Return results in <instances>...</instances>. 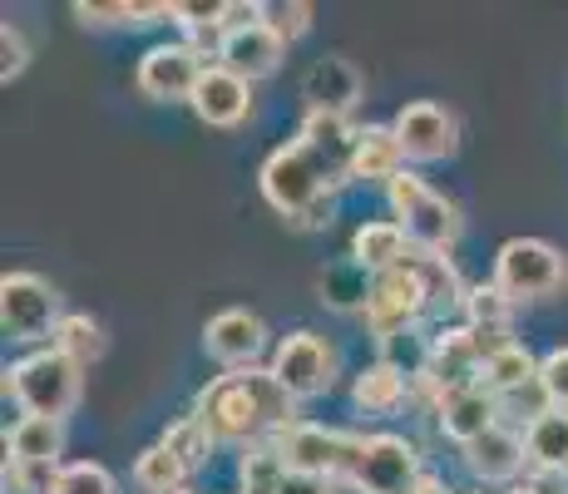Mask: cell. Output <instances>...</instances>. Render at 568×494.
Returning <instances> with one entry per match:
<instances>
[{"mask_svg":"<svg viewBox=\"0 0 568 494\" xmlns=\"http://www.w3.org/2000/svg\"><path fill=\"white\" fill-rule=\"evenodd\" d=\"M203 346L213 361H223L227 371H247L257 366L262 346H267V326H262L257 312H243V306H227L213 322L203 326Z\"/></svg>","mask_w":568,"mask_h":494,"instance_id":"obj_13","label":"cell"},{"mask_svg":"<svg viewBox=\"0 0 568 494\" xmlns=\"http://www.w3.org/2000/svg\"><path fill=\"white\" fill-rule=\"evenodd\" d=\"M207 54L193 50L189 40H179V46H154L139 60V94L144 99H159V104H169V99H193V90H199V80L207 74Z\"/></svg>","mask_w":568,"mask_h":494,"instance_id":"obj_11","label":"cell"},{"mask_svg":"<svg viewBox=\"0 0 568 494\" xmlns=\"http://www.w3.org/2000/svg\"><path fill=\"white\" fill-rule=\"evenodd\" d=\"M287 480V460L277 455V445H253L243 455V490L237 494H282Z\"/></svg>","mask_w":568,"mask_h":494,"instance_id":"obj_27","label":"cell"},{"mask_svg":"<svg viewBox=\"0 0 568 494\" xmlns=\"http://www.w3.org/2000/svg\"><path fill=\"white\" fill-rule=\"evenodd\" d=\"M282 494H332V480L297 475V470H287V480H282Z\"/></svg>","mask_w":568,"mask_h":494,"instance_id":"obj_36","label":"cell"},{"mask_svg":"<svg viewBox=\"0 0 568 494\" xmlns=\"http://www.w3.org/2000/svg\"><path fill=\"white\" fill-rule=\"evenodd\" d=\"M80 361H70L64 351H30L26 361H16V366L6 371V391L16 395L20 405H26V415H40V421H64V415L80 405Z\"/></svg>","mask_w":568,"mask_h":494,"instance_id":"obj_3","label":"cell"},{"mask_svg":"<svg viewBox=\"0 0 568 494\" xmlns=\"http://www.w3.org/2000/svg\"><path fill=\"white\" fill-rule=\"evenodd\" d=\"M390 129H396V139H400V149H406L410 163H440L460 149V124H455V114L445 104H435V99H415V104H406Z\"/></svg>","mask_w":568,"mask_h":494,"instance_id":"obj_12","label":"cell"},{"mask_svg":"<svg viewBox=\"0 0 568 494\" xmlns=\"http://www.w3.org/2000/svg\"><path fill=\"white\" fill-rule=\"evenodd\" d=\"M465 465L475 480H515L524 465H529V445H524L519 431H505V425H495V431H485L479 441L465 445Z\"/></svg>","mask_w":568,"mask_h":494,"instance_id":"obj_17","label":"cell"},{"mask_svg":"<svg viewBox=\"0 0 568 494\" xmlns=\"http://www.w3.org/2000/svg\"><path fill=\"white\" fill-rule=\"evenodd\" d=\"M430 306V288H425L420 268L406 258L400 268L390 272H376L366 288V326L371 336H381V342H396L400 332H410L415 322H420V312Z\"/></svg>","mask_w":568,"mask_h":494,"instance_id":"obj_5","label":"cell"},{"mask_svg":"<svg viewBox=\"0 0 568 494\" xmlns=\"http://www.w3.org/2000/svg\"><path fill=\"white\" fill-rule=\"evenodd\" d=\"M406 248H410V238L400 223H366L352 238V262L362 272H390L406 262Z\"/></svg>","mask_w":568,"mask_h":494,"instance_id":"obj_21","label":"cell"},{"mask_svg":"<svg viewBox=\"0 0 568 494\" xmlns=\"http://www.w3.org/2000/svg\"><path fill=\"white\" fill-rule=\"evenodd\" d=\"M534 381H539V361H534L529 351H524V346L515 342V346L495 351V356L485 361V381H479V386H485V391H495L499 401H505V395L529 391Z\"/></svg>","mask_w":568,"mask_h":494,"instance_id":"obj_23","label":"cell"},{"mask_svg":"<svg viewBox=\"0 0 568 494\" xmlns=\"http://www.w3.org/2000/svg\"><path fill=\"white\" fill-rule=\"evenodd\" d=\"M0 326L10 342H45L60 326V296L36 272H6L0 278Z\"/></svg>","mask_w":568,"mask_h":494,"instance_id":"obj_8","label":"cell"},{"mask_svg":"<svg viewBox=\"0 0 568 494\" xmlns=\"http://www.w3.org/2000/svg\"><path fill=\"white\" fill-rule=\"evenodd\" d=\"M50 346L54 351H64L70 361H80V366H90V361H100L104 356V326L94 322V316H84V312H70V316H60V326H54V336H50Z\"/></svg>","mask_w":568,"mask_h":494,"instance_id":"obj_26","label":"cell"},{"mask_svg":"<svg viewBox=\"0 0 568 494\" xmlns=\"http://www.w3.org/2000/svg\"><path fill=\"white\" fill-rule=\"evenodd\" d=\"M54 494H119L114 475H109L104 465H94V460H80V465H64L60 470V485Z\"/></svg>","mask_w":568,"mask_h":494,"instance_id":"obj_31","label":"cell"},{"mask_svg":"<svg viewBox=\"0 0 568 494\" xmlns=\"http://www.w3.org/2000/svg\"><path fill=\"white\" fill-rule=\"evenodd\" d=\"M406 173V149H400L396 129L386 124H366L356 129V153H352V179L366 183H390Z\"/></svg>","mask_w":568,"mask_h":494,"instance_id":"obj_18","label":"cell"},{"mask_svg":"<svg viewBox=\"0 0 568 494\" xmlns=\"http://www.w3.org/2000/svg\"><path fill=\"white\" fill-rule=\"evenodd\" d=\"M282 54H287V40L277 36V30L262 20L253 30H233V36L223 40V50H217V64L223 70H233L237 80H267V74H277Z\"/></svg>","mask_w":568,"mask_h":494,"instance_id":"obj_15","label":"cell"},{"mask_svg":"<svg viewBox=\"0 0 568 494\" xmlns=\"http://www.w3.org/2000/svg\"><path fill=\"white\" fill-rule=\"evenodd\" d=\"M189 104L207 129H233L253 114V84L237 80V74L223 70V64H207V74L199 80V90H193Z\"/></svg>","mask_w":568,"mask_h":494,"instance_id":"obj_14","label":"cell"},{"mask_svg":"<svg viewBox=\"0 0 568 494\" xmlns=\"http://www.w3.org/2000/svg\"><path fill=\"white\" fill-rule=\"evenodd\" d=\"M336 183L342 179H336L302 139H292L287 149H277L267 163H262V198H267L282 218H292L297 228L332 223V208H336L332 189Z\"/></svg>","mask_w":568,"mask_h":494,"instance_id":"obj_2","label":"cell"},{"mask_svg":"<svg viewBox=\"0 0 568 494\" xmlns=\"http://www.w3.org/2000/svg\"><path fill=\"white\" fill-rule=\"evenodd\" d=\"M292 411H297V401L287 395V386L257 366L217 376L213 386L199 391V405H193L213 445H253L262 435H282L297 425Z\"/></svg>","mask_w":568,"mask_h":494,"instance_id":"obj_1","label":"cell"},{"mask_svg":"<svg viewBox=\"0 0 568 494\" xmlns=\"http://www.w3.org/2000/svg\"><path fill=\"white\" fill-rule=\"evenodd\" d=\"M159 445H169L189 470H199V465H207V460H213V435L203 431L199 415H183V421H173L169 431H163Z\"/></svg>","mask_w":568,"mask_h":494,"instance_id":"obj_28","label":"cell"},{"mask_svg":"<svg viewBox=\"0 0 568 494\" xmlns=\"http://www.w3.org/2000/svg\"><path fill=\"white\" fill-rule=\"evenodd\" d=\"M60 470L64 465H50V460H10L6 455V494H54Z\"/></svg>","mask_w":568,"mask_h":494,"instance_id":"obj_30","label":"cell"},{"mask_svg":"<svg viewBox=\"0 0 568 494\" xmlns=\"http://www.w3.org/2000/svg\"><path fill=\"white\" fill-rule=\"evenodd\" d=\"M0 54H6V60H0V80L10 84V80H16V74L30 64V46H26V36H20V26H10V20L0 26Z\"/></svg>","mask_w":568,"mask_h":494,"instance_id":"obj_34","label":"cell"},{"mask_svg":"<svg viewBox=\"0 0 568 494\" xmlns=\"http://www.w3.org/2000/svg\"><path fill=\"white\" fill-rule=\"evenodd\" d=\"M356 94H362V80H356V70L346 60H322L307 74L312 114H342L346 119V109L356 104Z\"/></svg>","mask_w":568,"mask_h":494,"instance_id":"obj_19","label":"cell"},{"mask_svg":"<svg viewBox=\"0 0 568 494\" xmlns=\"http://www.w3.org/2000/svg\"><path fill=\"white\" fill-rule=\"evenodd\" d=\"M74 16H80L84 26H129V6H90V0H80Z\"/></svg>","mask_w":568,"mask_h":494,"instance_id":"obj_35","label":"cell"},{"mask_svg":"<svg viewBox=\"0 0 568 494\" xmlns=\"http://www.w3.org/2000/svg\"><path fill=\"white\" fill-rule=\"evenodd\" d=\"M465 312H469V326H479V332H509V312H515V302H509L495 282H485V288L465 292Z\"/></svg>","mask_w":568,"mask_h":494,"instance_id":"obj_29","label":"cell"},{"mask_svg":"<svg viewBox=\"0 0 568 494\" xmlns=\"http://www.w3.org/2000/svg\"><path fill=\"white\" fill-rule=\"evenodd\" d=\"M415 494H455V490H445V485H440V480H430V475H425V480H420V485H415Z\"/></svg>","mask_w":568,"mask_h":494,"instance_id":"obj_37","label":"cell"},{"mask_svg":"<svg viewBox=\"0 0 568 494\" xmlns=\"http://www.w3.org/2000/svg\"><path fill=\"white\" fill-rule=\"evenodd\" d=\"M524 445H529V465L534 470L568 480V411H544L539 421H529Z\"/></svg>","mask_w":568,"mask_h":494,"instance_id":"obj_20","label":"cell"},{"mask_svg":"<svg viewBox=\"0 0 568 494\" xmlns=\"http://www.w3.org/2000/svg\"><path fill=\"white\" fill-rule=\"evenodd\" d=\"M495 288L509 302H534L564 288V258L544 238H509L495 258Z\"/></svg>","mask_w":568,"mask_h":494,"instance_id":"obj_7","label":"cell"},{"mask_svg":"<svg viewBox=\"0 0 568 494\" xmlns=\"http://www.w3.org/2000/svg\"><path fill=\"white\" fill-rule=\"evenodd\" d=\"M435 415H440V431L450 435V441L469 445V441H479L485 431H495L499 425V395L485 391V386L440 395V401H435Z\"/></svg>","mask_w":568,"mask_h":494,"instance_id":"obj_16","label":"cell"},{"mask_svg":"<svg viewBox=\"0 0 568 494\" xmlns=\"http://www.w3.org/2000/svg\"><path fill=\"white\" fill-rule=\"evenodd\" d=\"M189 475L193 470L183 465L169 445H149V450H139V460H134V485L144 494H183V480Z\"/></svg>","mask_w":568,"mask_h":494,"instance_id":"obj_24","label":"cell"},{"mask_svg":"<svg viewBox=\"0 0 568 494\" xmlns=\"http://www.w3.org/2000/svg\"><path fill=\"white\" fill-rule=\"evenodd\" d=\"M352 401L362 405L366 415H390V411H400V405H406V371L390 366V361H376V366H366L362 376H356Z\"/></svg>","mask_w":568,"mask_h":494,"instance_id":"obj_22","label":"cell"},{"mask_svg":"<svg viewBox=\"0 0 568 494\" xmlns=\"http://www.w3.org/2000/svg\"><path fill=\"white\" fill-rule=\"evenodd\" d=\"M6 450L10 460H50L60 465V450H64V431L60 421H40V415H26L16 431L6 435Z\"/></svg>","mask_w":568,"mask_h":494,"instance_id":"obj_25","label":"cell"},{"mask_svg":"<svg viewBox=\"0 0 568 494\" xmlns=\"http://www.w3.org/2000/svg\"><path fill=\"white\" fill-rule=\"evenodd\" d=\"M267 26L292 46V40H302L312 30V6H302V0H292V6L277 0V6H267Z\"/></svg>","mask_w":568,"mask_h":494,"instance_id":"obj_33","label":"cell"},{"mask_svg":"<svg viewBox=\"0 0 568 494\" xmlns=\"http://www.w3.org/2000/svg\"><path fill=\"white\" fill-rule=\"evenodd\" d=\"M366 435H346V431H326V425L297 421L292 431L277 435V455L287 460V470L297 475H322V480H352V465L362 455Z\"/></svg>","mask_w":568,"mask_h":494,"instance_id":"obj_6","label":"cell"},{"mask_svg":"<svg viewBox=\"0 0 568 494\" xmlns=\"http://www.w3.org/2000/svg\"><path fill=\"white\" fill-rule=\"evenodd\" d=\"M390 208H396V223L406 228L415 252H430V258H450V248L460 243V208L445 193H435L425 179L400 173L386 183Z\"/></svg>","mask_w":568,"mask_h":494,"instance_id":"obj_4","label":"cell"},{"mask_svg":"<svg viewBox=\"0 0 568 494\" xmlns=\"http://www.w3.org/2000/svg\"><path fill=\"white\" fill-rule=\"evenodd\" d=\"M420 455L400 435H366L352 465V485L362 494H415L420 485Z\"/></svg>","mask_w":568,"mask_h":494,"instance_id":"obj_9","label":"cell"},{"mask_svg":"<svg viewBox=\"0 0 568 494\" xmlns=\"http://www.w3.org/2000/svg\"><path fill=\"white\" fill-rule=\"evenodd\" d=\"M267 371L282 381V386H287L292 401H312V395L332 391L336 356H332V346H326L316 332H292V336H282V342H277Z\"/></svg>","mask_w":568,"mask_h":494,"instance_id":"obj_10","label":"cell"},{"mask_svg":"<svg viewBox=\"0 0 568 494\" xmlns=\"http://www.w3.org/2000/svg\"><path fill=\"white\" fill-rule=\"evenodd\" d=\"M539 386L549 395L554 411H568V346H554L549 356L539 361Z\"/></svg>","mask_w":568,"mask_h":494,"instance_id":"obj_32","label":"cell"}]
</instances>
